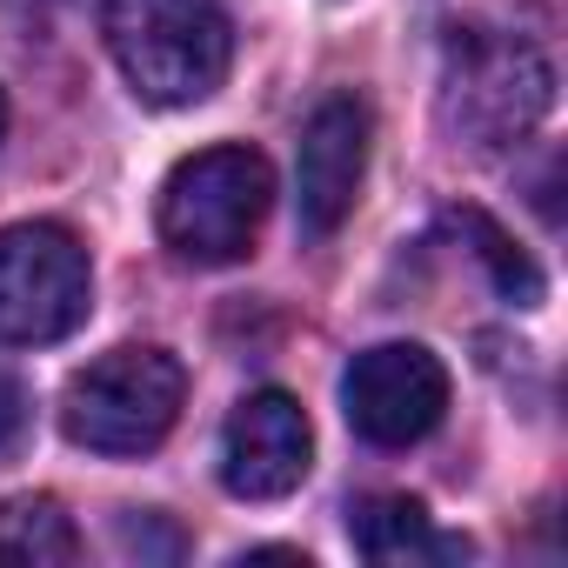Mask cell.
I'll use <instances>...</instances> for the list:
<instances>
[{"instance_id": "cell-13", "label": "cell", "mask_w": 568, "mask_h": 568, "mask_svg": "<svg viewBox=\"0 0 568 568\" xmlns=\"http://www.w3.org/2000/svg\"><path fill=\"white\" fill-rule=\"evenodd\" d=\"M121 548L128 555H148V548L181 555V535H161V515H121Z\"/></svg>"}, {"instance_id": "cell-7", "label": "cell", "mask_w": 568, "mask_h": 568, "mask_svg": "<svg viewBox=\"0 0 568 568\" xmlns=\"http://www.w3.org/2000/svg\"><path fill=\"white\" fill-rule=\"evenodd\" d=\"M308 462H315V428H308L302 402L281 395V388L247 395L221 428V481L241 501L295 495L308 481Z\"/></svg>"}, {"instance_id": "cell-6", "label": "cell", "mask_w": 568, "mask_h": 568, "mask_svg": "<svg viewBox=\"0 0 568 568\" xmlns=\"http://www.w3.org/2000/svg\"><path fill=\"white\" fill-rule=\"evenodd\" d=\"M342 408H348V422H355L362 442H375V448H415L448 415V368L422 342L362 348L348 362V375H342Z\"/></svg>"}, {"instance_id": "cell-9", "label": "cell", "mask_w": 568, "mask_h": 568, "mask_svg": "<svg viewBox=\"0 0 568 568\" xmlns=\"http://www.w3.org/2000/svg\"><path fill=\"white\" fill-rule=\"evenodd\" d=\"M348 535H355V548H362L368 561H388V568H408V561H462V555H468V541H462V535H442V528L428 521V508L408 501V495H375V501H362L355 521H348Z\"/></svg>"}, {"instance_id": "cell-5", "label": "cell", "mask_w": 568, "mask_h": 568, "mask_svg": "<svg viewBox=\"0 0 568 568\" xmlns=\"http://www.w3.org/2000/svg\"><path fill=\"white\" fill-rule=\"evenodd\" d=\"M548 61L515 41V34H468L455 48V68H448V128L468 141V148H508L521 141L541 114H548Z\"/></svg>"}, {"instance_id": "cell-2", "label": "cell", "mask_w": 568, "mask_h": 568, "mask_svg": "<svg viewBox=\"0 0 568 568\" xmlns=\"http://www.w3.org/2000/svg\"><path fill=\"white\" fill-rule=\"evenodd\" d=\"M267 201H274V168L254 148L241 141L201 148L161 181V241L194 267H227L254 247Z\"/></svg>"}, {"instance_id": "cell-4", "label": "cell", "mask_w": 568, "mask_h": 568, "mask_svg": "<svg viewBox=\"0 0 568 568\" xmlns=\"http://www.w3.org/2000/svg\"><path fill=\"white\" fill-rule=\"evenodd\" d=\"M94 308V267L88 247L61 221L0 227V342L48 348L68 342Z\"/></svg>"}, {"instance_id": "cell-14", "label": "cell", "mask_w": 568, "mask_h": 568, "mask_svg": "<svg viewBox=\"0 0 568 568\" xmlns=\"http://www.w3.org/2000/svg\"><path fill=\"white\" fill-rule=\"evenodd\" d=\"M0 134H8V94H0Z\"/></svg>"}, {"instance_id": "cell-12", "label": "cell", "mask_w": 568, "mask_h": 568, "mask_svg": "<svg viewBox=\"0 0 568 568\" xmlns=\"http://www.w3.org/2000/svg\"><path fill=\"white\" fill-rule=\"evenodd\" d=\"M28 422H34V408H28V388L0 368V462H8L21 442H28Z\"/></svg>"}, {"instance_id": "cell-8", "label": "cell", "mask_w": 568, "mask_h": 568, "mask_svg": "<svg viewBox=\"0 0 568 568\" xmlns=\"http://www.w3.org/2000/svg\"><path fill=\"white\" fill-rule=\"evenodd\" d=\"M368 174V108L355 94H328L308 128H302V161H295V201H302V234L328 241L362 194Z\"/></svg>"}, {"instance_id": "cell-3", "label": "cell", "mask_w": 568, "mask_h": 568, "mask_svg": "<svg viewBox=\"0 0 568 568\" xmlns=\"http://www.w3.org/2000/svg\"><path fill=\"white\" fill-rule=\"evenodd\" d=\"M187 375L168 348H114L88 362L61 395V428L88 455H148L181 422Z\"/></svg>"}, {"instance_id": "cell-10", "label": "cell", "mask_w": 568, "mask_h": 568, "mask_svg": "<svg viewBox=\"0 0 568 568\" xmlns=\"http://www.w3.org/2000/svg\"><path fill=\"white\" fill-rule=\"evenodd\" d=\"M74 555H81V535H74V521H68V508L54 495L0 501V561L48 568V561H74Z\"/></svg>"}, {"instance_id": "cell-1", "label": "cell", "mask_w": 568, "mask_h": 568, "mask_svg": "<svg viewBox=\"0 0 568 568\" xmlns=\"http://www.w3.org/2000/svg\"><path fill=\"white\" fill-rule=\"evenodd\" d=\"M101 34L148 108L207 101L234 61V28L221 0H108Z\"/></svg>"}, {"instance_id": "cell-11", "label": "cell", "mask_w": 568, "mask_h": 568, "mask_svg": "<svg viewBox=\"0 0 568 568\" xmlns=\"http://www.w3.org/2000/svg\"><path fill=\"white\" fill-rule=\"evenodd\" d=\"M448 221H455L462 241H475V261L488 267V281H495V295H501V302H515V308H535V302H541V274H535V261H528V254H521V247L481 214V207H455Z\"/></svg>"}]
</instances>
